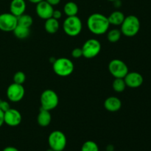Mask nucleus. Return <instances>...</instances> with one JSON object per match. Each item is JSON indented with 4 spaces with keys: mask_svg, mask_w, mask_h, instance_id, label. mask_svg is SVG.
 Instances as JSON below:
<instances>
[{
    "mask_svg": "<svg viewBox=\"0 0 151 151\" xmlns=\"http://www.w3.org/2000/svg\"><path fill=\"white\" fill-rule=\"evenodd\" d=\"M87 27L91 33L101 35L108 32L110 27L107 16L95 13L90 15L87 19Z\"/></svg>",
    "mask_w": 151,
    "mask_h": 151,
    "instance_id": "nucleus-1",
    "label": "nucleus"
},
{
    "mask_svg": "<svg viewBox=\"0 0 151 151\" xmlns=\"http://www.w3.org/2000/svg\"><path fill=\"white\" fill-rule=\"evenodd\" d=\"M140 21L137 16L129 15L125 16L123 22L120 25V31L126 37H134L138 34L140 29Z\"/></svg>",
    "mask_w": 151,
    "mask_h": 151,
    "instance_id": "nucleus-2",
    "label": "nucleus"
},
{
    "mask_svg": "<svg viewBox=\"0 0 151 151\" xmlns=\"http://www.w3.org/2000/svg\"><path fill=\"white\" fill-rule=\"evenodd\" d=\"M52 69L55 73L60 77H68L73 72L75 66L70 59L67 58H56L52 63Z\"/></svg>",
    "mask_w": 151,
    "mask_h": 151,
    "instance_id": "nucleus-3",
    "label": "nucleus"
},
{
    "mask_svg": "<svg viewBox=\"0 0 151 151\" xmlns=\"http://www.w3.org/2000/svg\"><path fill=\"white\" fill-rule=\"evenodd\" d=\"M63 29L65 33L69 36H77L82 31V21L78 16H67L63 22Z\"/></svg>",
    "mask_w": 151,
    "mask_h": 151,
    "instance_id": "nucleus-4",
    "label": "nucleus"
},
{
    "mask_svg": "<svg viewBox=\"0 0 151 151\" xmlns=\"http://www.w3.org/2000/svg\"><path fill=\"white\" fill-rule=\"evenodd\" d=\"M67 144L66 137L62 131H54L48 137V145L50 148L54 151H63Z\"/></svg>",
    "mask_w": 151,
    "mask_h": 151,
    "instance_id": "nucleus-5",
    "label": "nucleus"
},
{
    "mask_svg": "<svg viewBox=\"0 0 151 151\" xmlns=\"http://www.w3.org/2000/svg\"><path fill=\"white\" fill-rule=\"evenodd\" d=\"M41 108L48 111L55 109L59 103V97L57 93L52 89H46L43 91L40 97Z\"/></svg>",
    "mask_w": 151,
    "mask_h": 151,
    "instance_id": "nucleus-6",
    "label": "nucleus"
},
{
    "mask_svg": "<svg viewBox=\"0 0 151 151\" xmlns=\"http://www.w3.org/2000/svg\"><path fill=\"white\" fill-rule=\"evenodd\" d=\"M83 57L87 59H91L99 55L101 50V44L95 38L87 40L82 47Z\"/></svg>",
    "mask_w": 151,
    "mask_h": 151,
    "instance_id": "nucleus-7",
    "label": "nucleus"
},
{
    "mask_svg": "<svg viewBox=\"0 0 151 151\" xmlns=\"http://www.w3.org/2000/svg\"><path fill=\"white\" fill-rule=\"evenodd\" d=\"M109 71L114 78H124L128 73V66L119 59H113L109 63Z\"/></svg>",
    "mask_w": 151,
    "mask_h": 151,
    "instance_id": "nucleus-8",
    "label": "nucleus"
},
{
    "mask_svg": "<svg viewBox=\"0 0 151 151\" xmlns=\"http://www.w3.org/2000/svg\"><path fill=\"white\" fill-rule=\"evenodd\" d=\"M7 97L10 102L18 103L24 98L25 90L23 85L13 83L7 88Z\"/></svg>",
    "mask_w": 151,
    "mask_h": 151,
    "instance_id": "nucleus-9",
    "label": "nucleus"
},
{
    "mask_svg": "<svg viewBox=\"0 0 151 151\" xmlns=\"http://www.w3.org/2000/svg\"><path fill=\"white\" fill-rule=\"evenodd\" d=\"M17 25V17L11 13L0 14V30L3 32H13Z\"/></svg>",
    "mask_w": 151,
    "mask_h": 151,
    "instance_id": "nucleus-10",
    "label": "nucleus"
},
{
    "mask_svg": "<svg viewBox=\"0 0 151 151\" xmlns=\"http://www.w3.org/2000/svg\"><path fill=\"white\" fill-rule=\"evenodd\" d=\"M22 120V116L19 111L15 109H9L4 112V122L10 127H16L20 125Z\"/></svg>",
    "mask_w": 151,
    "mask_h": 151,
    "instance_id": "nucleus-11",
    "label": "nucleus"
},
{
    "mask_svg": "<svg viewBox=\"0 0 151 151\" xmlns=\"http://www.w3.org/2000/svg\"><path fill=\"white\" fill-rule=\"evenodd\" d=\"M53 11H54L53 6L49 4L45 0L36 4L35 12H36L37 16L40 19H44V20L50 19L52 16Z\"/></svg>",
    "mask_w": 151,
    "mask_h": 151,
    "instance_id": "nucleus-12",
    "label": "nucleus"
},
{
    "mask_svg": "<svg viewBox=\"0 0 151 151\" xmlns=\"http://www.w3.org/2000/svg\"><path fill=\"white\" fill-rule=\"evenodd\" d=\"M125 84L128 87L131 88H137L141 86L144 82L143 76L137 72H129L124 78Z\"/></svg>",
    "mask_w": 151,
    "mask_h": 151,
    "instance_id": "nucleus-13",
    "label": "nucleus"
},
{
    "mask_svg": "<svg viewBox=\"0 0 151 151\" xmlns=\"http://www.w3.org/2000/svg\"><path fill=\"white\" fill-rule=\"evenodd\" d=\"M26 7L25 0H12L10 4V13L16 17H19L25 13Z\"/></svg>",
    "mask_w": 151,
    "mask_h": 151,
    "instance_id": "nucleus-14",
    "label": "nucleus"
},
{
    "mask_svg": "<svg viewBox=\"0 0 151 151\" xmlns=\"http://www.w3.org/2000/svg\"><path fill=\"white\" fill-rule=\"evenodd\" d=\"M104 107L108 111L116 112L122 107V101L117 97L111 96L106 99L104 102Z\"/></svg>",
    "mask_w": 151,
    "mask_h": 151,
    "instance_id": "nucleus-15",
    "label": "nucleus"
},
{
    "mask_svg": "<svg viewBox=\"0 0 151 151\" xmlns=\"http://www.w3.org/2000/svg\"><path fill=\"white\" fill-rule=\"evenodd\" d=\"M52 121V115L50 111L41 108L37 116V122L41 127H47Z\"/></svg>",
    "mask_w": 151,
    "mask_h": 151,
    "instance_id": "nucleus-16",
    "label": "nucleus"
},
{
    "mask_svg": "<svg viewBox=\"0 0 151 151\" xmlns=\"http://www.w3.org/2000/svg\"><path fill=\"white\" fill-rule=\"evenodd\" d=\"M125 18V16L124 13L119 10H115L108 16V19H109L110 25L111 24L114 25V26H120L123 22Z\"/></svg>",
    "mask_w": 151,
    "mask_h": 151,
    "instance_id": "nucleus-17",
    "label": "nucleus"
},
{
    "mask_svg": "<svg viewBox=\"0 0 151 151\" xmlns=\"http://www.w3.org/2000/svg\"><path fill=\"white\" fill-rule=\"evenodd\" d=\"M59 27H60V24H59L58 20L52 17L47 19L44 24V29L50 34L56 33L58 31Z\"/></svg>",
    "mask_w": 151,
    "mask_h": 151,
    "instance_id": "nucleus-18",
    "label": "nucleus"
},
{
    "mask_svg": "<svg viewBox=\"0 0 151 151\" xmlns=\"http://www.w3.org/2000/svg\"><path fill=\"white\" fill-rule=\"evenodd\" d=\"M13 32L15 36L19 39H25L30 34V29L29 27L18 24L16 28L13 29Z\"/></svg>",
    "mask_w": 151,
    "mask_h": 151,
    "instance_id": "nucleus-19",
    "label": "nucleus"
},
{
    "mask_svg": "<svg viewBox=\"0 0 151 151\" xmlns=\"http://www.w3.org/2000/svg\"><path fill=\"white\" fill-rule=\"evenodd\" d=\"M78 10H79V8H78V4L72 1L66 2L63 7V12L67 16H77Z\"/></svg>",
    "mask_w": 151,
    "mask_h": 151,
    "instance_id": "nucleus-20",
    "label": "nucleus"
},
{
    "mask_svg": "<svg viewBox=\"0 0 151 151\" xmlns=\"http://www.w3.org/2000/svg\"><path fill=\"white\" fill-rule=\"evenodd\" d=\"M17 19L18 24L30 28V27L32 25V23H33V19H32V16L30 15L25 14V13L17 17Z\"/></svg>",
    "mask_w": 151,
    "mask_h": 151,
    "instance_id": "nucleus-21",
    "label": "nucleus"
},
{
    "mask_svg": "<svg viewBox=\"0 0 151 151\" xmlns=\"http://www.w3.org/2000/svg\"><path fill=\"white\" fill-rule=\"evenodd\" d=\"M122 32L120 29H112L109 30L107 33V39L111 43H116L119 41L122 36Z\"/></svg>",
    "mask_w": 151,
    "mask_h": 151,
    "instance_id": "nucleus-22",
    "label": "nucleus"
},
{
    "mask_svg": "<svg viewBox=\"0 0 151 151\" xmlns=\"http://www.w3.org/2000/svg\"><path fill=\"white\" fill-rule=\"evenodd\" d=\"M112 87L116 92L120 93L125 91L127 86L124 81V78H115L112 84Z\"/></svg>",
    "mask_w": 151,
    "mask_h": 151,
    "instance_id": "nucleus-23",
    "label": "nucleus"
},
{
    "mask_svg": "<svg viewBox=\"0 0 151 151\" xmlns=\"http://www.w3.org/2000/svg\"><path fill=\"white\" fill-rule=\"evenodd\" d=\"M81 151H100V149L95 142L88 140L83 144Z\"/></svg>",
    "mask_w": 151,
    "mask_h": 151,
    "instance_id": "nucleus-24",
    "label": "nucleus"
},
{
    "mask_svg": "<svg viewBox=\"0 0 151 151\" xmlns=\"http://www.w3.org/2000/svg\"><path fill=\"white\" fill-rule=\"evenodd\" d=\"M25 81H26V75L22 71H19V72H16L13 75V83L23 85Z\"/></svg>",
    "mask_w": 151,
    "mask_h": 151,
    "instance_id": "nucleus-25",
    "label": "nucleus"
},
{
    "mask_svg": "<svg viewBox=\"0 0 151 151\" xmlns=\"http://www.w3.org/2000/svg\"><path fill=\"white\" fill-rule=\"evenodd\" d=\"M72 56L74 58L78 59L80 58H81L83 56V51L82 49L79 48H75L72 52Z\"/></svg>",
    "mask_w": 151,
    "mask_h": 151,
    "instance_id": "nucleus-26",
    "label": "nucleus"
},
{
    "mask_svg": "<svg viewBox=\"0 0 151 151\" xmlns=\"http://www.w3.org/2000/svg\"><path fill=\"white\" fill-rule=\"evenodd\" d=\"M9 109H10V106L8 102L0 99V110L2 111L3 112H5Z\"/></svg>",
    "mask_w": 151,
    "mask_h": 151,
    "instance_id": "nucleus-27",
    "label": "nucleus"
},
{
    "mask_svg": "<svg viewBox=\"0 0 151 151\" xmlns=\"http://www.w3.org/2000/svg\"><path fill=\"white\" fill-rule=\"evenodd\" d=\"M52 17L59 20V19L62 17V12L59 10H54V11H53V13H52Z\"/></svg>",
    "mask_w": 151,
    "mask_h": 151,
    "instance_id": "nucleus-28",
    "label": "nucleus"
},
{
    "mask_svg": "<svg viewBox=\"0 0 151 151\" xmlns=\"http://www.w3.org/2000/svg\"><path fill=\"white\" fill-rule=\"evenodd\" d=\"M45 1H47V2L50 4H51L52 6H56L58 5V4H60L61 0H45Z\"/></svg>",
    "mask_w": 151,
    "mask_h": 151,
    "instance_id": "nucleus-29",
    "label": "nucleus"
},
{
    "mask_svg": "<svg viewBox=\"0 0 151 151\" xmlns=\"http://www.w3.org/2000/svg\"><path fill=\"white\" fill-rule=\"evenodd\" d=\"M2 151H19L16 147H13V146H8L3 149Z\"/></svg>",
    "mask_w": 151,
    "mask_h": 151,
    "instance_id": "nucleus-30",
    "label": "nucleus"
},
{
    "mask_svg": "<svg viewBox=\"0 0 151 151\" xmlns=\"http://www.w3.org/2000/svg\"><path fill=\"white\" fill-rule=\"evenodd\" d=\"M4 123V112L0 110V128L2 126Z\"/></svg>",
    "mask_w": 151,
    "mask_h": 151,
    "instance_id": "nucleus-31",
    "label": "nucleus"
},
{
    "mask_svg": "<svg viewBox=\"0 0 151 151\" xmlns=\"http://www.w3.org/2000/svg\"><path fill=\"white\" fill-rule=\"evenodd\" d=\"M114 2V5L115 7L116 8H119V7H121V1L120 0H115Z\"/></svg>",
    "mask_w": 151,
    "mask_h": 151,
    "instance_id": "nucleus-32",
    "label": "nucleus"
},
{
    "mask_svg": "<svg viewBox=\"0 0 151 151\" xmlns=\"http://www.w3.org/2000/svg\"><path fill=\"white\" fill-rule=\"evenodd\" d=\"M30 3H32V4H38V3L41 2V1H44V0H28Z\"/></svg>",
    "mask_w": 151,
    "mask_h": 151,
    "instance_id": "nucleus-33",
    "label": "nucleus"
},
{
    "mask_svg": "<svg viewBox=\"0 0 151 151\" xmlns=\"http://www.w3.org/2000/svg\"><path fill=\"white\" fill-rule=\"evenodd\" d=\"M106 150L108 151H114V146L112 145H108L107 148H106Z\"/></svg>",
    "mask_w": 151,
    "mask_h": 151,
    "instance_id": "nucleus-34",
    "label": "nucleus"
},
{
    "mask_svg": "<svg viewBox=\"0 0 151 151\" xmlns=\"http://www.w3.org/2000/svg\"><path fill=\"white\" fill-rule=\"evenodd\" d=\"M46 151H54V150H52L51 148H49L48 150H46Z\"/></svg>",
    "mask_w": 151,
    "mask_h": 151,
    "instance_id": "nucleus-35",
    "label": "nucleus"
},
{
    "mask_svg": "<svg viewBox=\"0 0 151 151\" xmlns=\"http://www.w3.org/2000/svg\"><path fill=\"white\" fill-rule=\"evenodd\" d=\"M108 1H112V2H113V1H114L115 0H108Z\"/></svg>",
    "mask_w": 151,
    "mask_h": 151,
    "instance_id": "nucleus-36",
    "label": "nucleus"
},
{
    "mask_svg": "<svg viewBox=\"0 0 151 151\" xmlns=\"http://www.w3.org/2000/svg\"><path fill=\"white\" fill-rule=\"evenodd\" d=\"M104 151H108V150H104Z\"/></svg>",
    "mask_w": 151,
    "mask_h": 151,
    "instance_id": "nucleus-37",
    "label": "nucleus"
}]
</instances>
